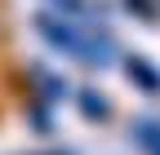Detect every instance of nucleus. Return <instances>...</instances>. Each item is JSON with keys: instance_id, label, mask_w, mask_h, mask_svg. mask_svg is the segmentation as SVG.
<instances>
[{"instance_id": "obj_1", "label": "nucleus", "mask_w": 160, "mask_h": 155, "mask_svg": "<svg viewBox=\"0 0 160 155\" xmlns=\"http://www.w3.org/2000/svg\"><path fill=\"white\" fill-rule=\"evenodd\" d=\"M36 31H40L45 45H53L58 53H67V58H76V62L93 67V71H107L116 62V40L107 31H98V27H76L71 18L36 13Z\"/></svg>"}, {"instance_id": "obj_2", "label": "nucleus", "mask_w": 160, "mask_h": 155, "mask_svg": "<svg viewBox=\"0 0 160 155\" xmlns=\"http://www.w3.org/2000/svg\"><path fill=\"white\" fill-rule=\"evenodd\" d=\"M125 75H129L133 89L147 93V98L160 93V71H156V62H147V58H125Z\"/></svg>"}, {"instance_id": "obj_3", "label": "nucleus", "mask_w": 160, "mask_h": 155, "mask_svg": "<svg viewBox=\"0 0 160 155\" xmlns=\"http://www.w3.org/2000/svg\"><path fill=\"white\" fill-rule=\"evenodd\" d=\"M133 142L147 155H160V120H138L133 124Z\"/></svg>"}, {"instance_id": "obj_4", "label": "nucleus", "mask_w": 160, "mask_h": 155, "mask_svg": "<svg viewBox=\"0 0 160 155\" xmlns=\"http://www.w3.org/2000/svg\"><path fill=\"white\" fill-rule=\"evenodd\" d=\"M49 5L62 13V18H93V13H98L93 0H49Z\"/></svg>"}, {"instance_id": "obj_5", "label": "nucleus", "mask_w": 160, "mask_h": 155, "mask_svg": "<svg viewBox=\"0 0 160 155\" xmlns=\"http://www.w3.org/2000/svg\"><path fill=\"white\" fill-rule=\"evenodd\" d=\"M80 111H85L89 120H107V115H111V106L102 102V93H93V89H85V93H80Z\"/></svg>"}, {"instance_id": "obj_6", "label": "nucleus", "mask_w": 160, "mask_h": 155, "mask_svg": "<svg viewBox=\"0 0 160 155\" xmlns=\"http://www.w3.org/2000/svg\"><path fill=\"white\" fill-rule=\"evenodd\" d=\"M125 9L138 13V18H160V5H156V0H125Z\"/></svg>"}]
</instances>
